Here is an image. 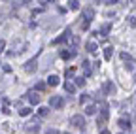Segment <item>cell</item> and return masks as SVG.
Instances as JSON below:
<instances>
[{"label":"cell","instance_id":"cell-33","mask_svg":"<svg viewBox=\"0 0 136 134\" xmlns=\"http://www.w3.org/2000/svg\"><path fill=\"white\" fill-rule=\"evenodd\" d=\"M66 134H70V132H66Z\"/></svg>","mask_w":136,"mask_h":134},{"label":"cell","instance_id":"cell-1","mask_svg":"<svg viewBox=\"0 0 136 134\" xmlns=\"http://www.w3.org/2000/svg\"><path fill=\"white\" fill-rule=\"evenodd\" d=\"M70 123L74 125L76 129H83V127H85V117H83V115H72Z\"/></svg>","mask_w":136,"mask_h":134},{"label":"cell","instance_id":"cell-29","mask_svg":"<svg viewBox=\"0 0 136 134\" xmlns=\"http://www.w3.org/2000/svg\"><path fill=\"white\" fill-rule=\"evenodd\" d=\"M72 44H74V45H79V38H72Z\"/></svg>","mask_w":136,"mask_h":134},{"label":"cell","instance_id":"cell-3","mask_svg":"<svg viewBox=\"0 0 136 134\" xmlns=\"http://www.w3.org/2000/svg\"><path fill=\"white\" fill-rule=\"evenodd\" d=\"M49 106H51V108L61 109L62 106H64V100H62L61 96H51V98H49Z\"/></svg>","mask_w":136,"mask_h":134},{"label":"cell","instance_id":"cell-2","mask_svg":"<svg viewBox=\"0 0 136 134\" xmlns=\"http://www.w3.org/2000/svg\"><path fill=\"white\" fill-rule=\"evenodd\" d=\"M25 129H27L28 132H38V130H40V119H32V121H28V123L25 125Z\"/></svg>","mask_w":136,"mask_h":134},{"label":"cell","instance_id":"cell-17","mask_svg":"<svg viewBox=\"0 0 136 134\" xmlns=\"http://www.w3.org/2000/svg\"><path fill=\"white\" fill-rule=\"evenodd\" d=\"M47 113H49V108H40V109H38V115H40V117H45Z\"/></svg>","mask_w":136,"mask_h":134},{"label":"cell","instance_id":"cell-6","mask_svg":"<svg viewBox=\"0 0 136 134\" xmlns=\"http://www.w3.org/2000/svg\"><path fill=\"white\" fill-rule=\"evenodd\" d=\"M104 93H106V94L115 93V85H114V81H106V83H104Z\"/></svg>","mask_w":136,"mask_h":134},{"label":"cell","instance_id":"cell-23","mask_svg":"<svg viewBox=\"0 0 136 134\" xmlns=\"http://www.w3.org/2000/svg\"><path fill=\"white\" fill-rule=\"evenodd\" d=\"M121 59H123V60H132V57H131L129 53H125V51L121 53Z\"/></svg>","mask_w":136,"mask_h":134},{"label":"cell","instance_id":"cell-24","mask_svg":"<svg viewBox=\"0 0 136 134\" xmlns=\"http://www.w3.org/2000/svg\"><path fill=\"white\" fill-rule=\"evenodd\" d=\"M70 8H72V10H79V4L76 2V0H72V2H70Z\"/></svg>","mask_w":136,"mask_h":134},{"label":"cell","instance_id":"cell-10","mask_svg":"<svg viewBox=\"0 0 136 134\" xmlns=\"http://www.w3.org/2000/svg\"><path fill=\"white\" fill-rule=\"evenodd\" d=\"M61 57L64 59V60L74 59V57H76V51H68V49H64V51H61Z\"/></svg>","mask_w":136,"mask_h":134},{"label":"cell","instance_id":"cell-14","mask_svg":"<svg viewBox=\"0 0 136 134\" xmlns=\"http://www.w3.org/2000/svg\"><path fill=\"white\" fill-rule=\"evenodd\" d=\"M97 112H98L97 106H87V108H85V113H87V115H94Z\"/></svg>","mask_w":136,"mask_h":134},{"label":"cell","instance_id":"cell-28","mask_svg":"<svg viewBox=\"0 0 136 134\" xmlns=\"http://www.w3.org/2000/svg\"><path fill=\"white\" fill-rule=\"evenodd\" d=\"M4 72H6V74H10V72H11V66H8V64H6V66H4Z\"/></svg>","mask_w":136,"mask_h":134},{"label":"cell","instance_id":"cell-18","mask_svg":"<svg viewBox=\"0 0 136 134\" xmlns=\"http://www.w3.org/2000/svg\"><path fill=\"white\" fill-rule=\"evenodd\" d=\"M83 70H85V74H87V76L91 74V66H89V60H83Z\"/></svg>","mask_w":136,"mask_h":134},{"label":"cell","instance_id":"cell-30","mask_svg":"<svg viewBox=\"0 0 136 134\" xmlns=\"http://www.w3.org/2000/svg\"><path fill=\"white\" fill-rule=\"evenodd\" d=\"M4 47H6V42H0V51H4Z\"/></svg>","mask_w":136,"mask_h":134},{"label":"cell","instance_id":"cell-32","mask_svg":"<svg viewBox=\"0 0 136 134\" xmlns=\"http://www.w3.org/2000/svg\"><path fill=\"white\" fill-rule=\"evenodd\" d=\"M119 134H123V132H119Z\"/></svg>","mask_w":136,"mask_h":134},{"label":"cell","instance_id":"cell-4","mask_svg":"<svg viewBox=\"0 0 136 134\" xmlns=\"http://www.w3.org/2000/svg\"><path fill=\"white\" fill-rule=\"evenodd\" d=\"M70 38V30H66V32H62V36H59V38H55L53 40V45H59V44H64L66 40Z\"/></svg>","mask_w":136,"mask_h":134},{"label":"cell","instance_id":"cell-27","mask_svg":"<svg viewBox=\"0 0 136 134\" xmlns=\"http://www.w3.org/2000/svg\"><path fill=\"white\" fill-rule=\"evenodd\" d=\"M129 25H131V27H136V19H134V17H129Z\"/></svg>","mask_w":136,"mask_h":134},{"label":"cell","instance_id":"cell-19","mask_svg":"<svg viewBox=\"0 0 136 134\" xmlns=\"http://www.w3.org/2000/svg\"><path fill=\"white\" fill-rule=\"evenodd\" d=\"M83 83H85V80H83V77H76V87H83Z\"/></svg>","mask_w":136,"mask_h":134},{"label":"cell","instance_id":"cell-9","mask_svg":"<svg viewBox=\"0 0 136 134\" xmlns=\"http://www.w3.org/2000/svg\"><path fill=\"white\" fill-rule=\"evenodd\" d=\"M83 13H85V21H87V23H91L93 15H94V10H93V8H85V10H83Z\"/></svg>","mask_w":136,"mask_h":134},{"label":"cell","instance_id":"cell-22","mask_svg":"<svg viewBox=\"0 0 136 134\" xmlns=\"http://www.w3.org/2000/svg\"><path fill=\"white\" fill-rule=\"evenodd\" d=\"M74 74H76V68H68V70H66V77H68V80H70Z\"/></svg>","mask_w":136,"mask_h":134},{"label":"cell","instance_id":"cell-16","mask_svg":"<svg viewBox=\"0 0 136 134\" xmlns=\"http://www.w3.org/2000/svg\"><path fill=\"white\" fill-rule=\"evenodd\" d=\"M87 51H89V53H94V51H97V44H94V42H89V44H87Z\"/></svg>","mask_w":136,"mask_h":134},{"label":"cell","instance_id":"cell-5","mask_svg":"<svg viewBox=\"0 0 136 134\" xmlns=\"http://www.w3.org/2000/svg\"><path fill=\"white\" fill-rule=\"evenodd\" d=\"M27 98H28V102H30L32 106H36L38 102H40V94H38V93H34V91H30V93L27 94Z\"/></svg>","mask_w":136,"mask_h":134},{"label":"cell","instance_id":"cell-21","mask_svg":"<svg viewBox=\"0 0 136 134\" xmlns=\"http://www.w3.org/2000/svg\"><path fill=\"white\" fill-rule=\"evenodd\" d=\"M110 28H111V25H104V27H102V28H100V32H102V34H104V36H106V34H108V32H110Z\"/></svg>","mask_w":136,"mask_h":134},{"label":"cell","instance_id":"cell-20","mask_svg":"<svg viewBox=\"0 0 136 134\" xmlns=\"http://www.w3.org/2000/svg\"><path fill=\"white\" fill-rule=\"evenodd\" d=\"M89 100H91V96H89V94H81V98H79V102H81V104H87Z\"/></svg>","mask_w":136,"mask_h":134},{"label":"cell","instance_id":"cell-25","mask_svg":"<svg viewBox=\"0 0 136 134\" xmlns=\"http://www.w3.org/2000/svg\"><path fill=\"white\" fill-rule=\"evenodd\" d=\"M45 134H61V132H59L57 129H47V130H45Z\"/></svg>","mask_w":136,"mask_h":134},{"label":"cell","instance_id":"cell-15","mask_svg":"<svg viewBox=\"0 0 136 134\" xmlns=\"http://www.w3.org/2000/svg\"><path fill=\"white\" fill-rule=\"evenodd\" d=\"M119 127H121L123 130H127V129H131V123L127 119H119Z\"/></svg>","mask_w":136,"mask_h":134},{"label":"cell","instance_id":"cell-26","mask_svg":"<svg viewBox=\"0 0 136 134\" xmlns=\"http://www.w3.org/2000/svg\"><path fill=\"white\" fill-rule=\"evenodd\" d=\"M36 89H38V91H44V89H45V83H42V81H40V83L36 85Z\"/></svg>","mask_w":136,"mask_h":134},{"label":"cell","instance_id":"cell-13","mask_svg":"<svg viewBox=\"0 0 136 134\" xmlns=\"http://www.w3.org/2000/svg\"><path fill=\"white\" fill-rule=\"evenodd\" d=\"M30 113H32V108H21V109H19V115H21V117H27V115H30Z\"/></svg>","mask_w":136,"mask_h":134},{"label":"cell","instance_id":"cell-11","mask_svg":"<svg viewBox=\"0 0 136 134\" xmlns=\"http://www.w3.org/2000/svg\"><path fill=\"white\" fill-rule=\"evenodd\" d=\"M64 89H66L68 94H72V93L76 91V85H74V83H70V81H66V83H64Z\"/></svg>","mask_w":136,"mask_h":134},{"label":"cell","instance_id":"cell-8","mask_svg":"<svg viewBox=\"0 0 136 134\" xmlns=\"http://www.w3.org/2000/svg\"><path fill=\"white\" fill-rule=\"evenodd\" d=\"M59 83H61V80H59V77L55 76V74H53V76H49V77H47V85H51V87H57Z\"/></svg>","mask_w":136,"mask_h":134},{"label":"cell","instance_id":"cell-12","mask_svg":"<svg viewBox=\"0 0 136 134\" xmlns=\"http://www.w3.org/2000/svg\"><path fill=\"white\" fill-rule=\"evenodd\" d=\"M111 55H114V47H106V49H104V59L110 60V59H111Z\"/></svg>","mask_w":136,"mask_h":134},{"label":"cell","instance_id":"cell-31","mask_svg":"<svg viewBox=\"0 0 136 134\" xmlns=\"http://www.w3.org/2000/svg\"><path fill=\"white\" fill-rule=\"evenodd\" d=\"M100 134H110V132H108V130H102V132H100Z\"/></svg>","mask_w":136,"mask_h":134},{"label":"cell","instance_id":"cell-7","mask_svg":"<svg viewBox=\"0 0 136 134\" xmlns=\"http://www.w3.org/2000/svg\"><path fill=\"white\" fill-rule=\"evenodd\" d=\"M23 70H25V72H34L36 70V60L32 59V60H28L25 66H23Z\"/></svg>","mask_w":136,"mask_h":134}]
</instances>
